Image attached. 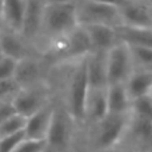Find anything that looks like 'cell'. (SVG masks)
Listing matches in <instances>:
<instances>
[{
	"label": "cell",
	"instance_id": "cell-29",
	"mask_svg": "<svg viewBox=\"0 0 152 152\" xmlns=\"http://www.w3.org/2000/svg\"><path fill=\"white\" fill-rule=\"evenodd\" d=\"M13 113H16V111L12 100H1L0 102V123L4 121L7 118L12 116Z\"/></svg>",
	"mask_w": 152,
	"mask_h": 152
},
{
	"label": "cell",
	"instance_id": "cell-3",
	"mask_svg": "<svg viewBox=\"0 0 152 152\" xmlns=\"http://www.w3.org/2000/svg\"><path fill=\"white\" fill-rule=\"evenodd\" d=\"M53 113L45 136L47 152H81V124L53 100Z\"/></svg>",
	"mask_w": 152,
	"mask_h": 152
},
{
	"label": "cell",
	"instance_id": "cell-16",
	"mask_svg": "<svg viewBox=\"0 0 152 152\" xmlns=\"http://www.w3.org/2000/svg\"><path fill=\"white\" fill-rule=\"evenodd\" d=\"M91 44V51H100L107 52L110 48L119 43L118 35L113 27L104 26V24H92V26H83Z\"/></svg>",
	"mask_w": 152,
	"mask_h": 152
},
{
	"label": "cell",
	"instance_id": "cell-18",
	"mask_svg": "<svg viewBox=\"0 0 152 152\" xmlns=\"http://www.w3.org/2000/svg\"><path fill=\"white\" fill-rule=\"evenodd\" d=\"M27 0H3L0 7V23L20 34Z\"/></svg>",
	"mask_w": 152,
	"mask_h": 152
},
{
	"label": "cell",
	"instance_id": "cell-15",
	"mask_svg": "<svg viewBox=\"0 0 152 152\" xmlns=\"http://www.w3.org/2000/svg\"><path fill=\"white\" fill-rule=\"evenodd\" d=\"M107 52L91 51L86 56L88 88H107Z\"/></svg>",
	"mask_w": 152,
	"mask_h": 152
},
{
	"label": "cell",
	"instance_id": "cell-32",
	"mask_svg": "<svg viewBox=\"0 0 152 152\" xmlns=\"http://www.w3.org/2000/svg\"><path fill=\"white\" fill-rule=\"evenodd\" d=\"M1 56H3V53H1V50H0V58H1Z\"/></svg>",
	"mask_w": 152,
	"mask_h": 152
},
{
	"label": "cell",
	"instance_id": "cell-2",
	"mask_svg": "<svg viewBox=\"0 0 152 152\" xmlns=\"http://www.w3.org/2000/svg\"><path fill=\"white\" fill-rule=\"evenodd\" d=\"M128 113H107L94 124L81 126V152H108L119 144L127 123Z\"/></svg>",
	"mask_w": 152,
	"mask_h": 152
},
{
	"label": "cell",
	"instance_id": "cell-20",
	"mask_svg": "<svg viewBox=\"0 0 152 152\" xmlns=\"http://www.w3.org/2000/svg\"><path fill=\"white\" fill-rule=\"evenodd\" d=\"M116 35L120 43L127 45H147L152 47V28L132 26H120L115 27Z\"/></svg>",
	"mask_w": 152,
	"mask_h": 152
},
{
	"label": "cell",
	"instance_id": "cell-4",
	"mask_svg": "<svg viewBox=\"0 0 152 152\" xmlns=\"http://www.w3.org/2000/svg\"><path fill=\"white\" fill-rule=\"evenodd\" d=\"M76 26L77 19L75 4H45L39 35L34 44L35 52L42 55L51 42L67 35Z\"/></svg>",
	"mask_w": 152,
	"mask_h": 152
},
{
	"label": "cell",
	"instance_id": "cell-23",
	"mask_svg": "<svg viewBox=\"0 0 152 152\" xmlns=\"http://www.w3.org/2000/svg\"><path fill=\"white\" fill-rule=\"evenodd\" d=\"M26 120L27 118L19 115V113H13L12 116L7 118L4 121H1L0 123V139L24 131Z\"/></svg>",
	"mask_w": 152,
	"mask_h": 152
},
{
	"label": "cell",
	"instance_id": "cell-24",
	"mask_svg": "<svg viewBox=\"0 0 152 152\" xmlns=\"http://www.w3.org/2000/svg\"><path fill=\"white\" fill-rule=\"evenodd\" d=\"M129 113L139 118L152 119V94L131 100Z\"/></svg>",
	"mask_w": 152,
	"mask_h": 152
},
{
	"label": "cell",
	"instance_id": "cell-12",
	"mask_svg": "<svg viewBox=\"0 0 152 152\" xmlns=\"http://www.w3.org/2000/svg\"><path fill=\"white\" fill-rule=\"evenodd\" d=\"M44 0H27L26 11H24L23 21H21L20 35L34 50V44L39 35L40 24H42ZM35 51V50H34Z\"/></svg>",
	"mask_w": 152,
	"mask_h": 152
},
{
	"label": "cell",
	"instance_id": "cell-28",
	"mask_svg": "<svg viewBox=\"0 0 152 152\" xmlns=\"http://www.w3.org/2000/svg\"><path fill=\"white\" fill-rule=\"evenodd\" d=\"M24 137H26L24 136V131L10 135V136L1 137L0 139V152H11Z\"/></svg>",
	"mask_w": 152,
	"mask_h": 152
},
{
	"label": "cell",
	"instance_id": "cell-22",
	"mask_svg": "<svg viewBox=\"0 0 152 152\" xmlns=\"http://www.w3.org/2000/svg\"><path fill=\"white\" fill-rule=\"evenodd\" d=\"M134 69L152 71V47L147 45H128Z\"/></svg>",
	"mask_w": 152,
	"mask_h": 152
},
{
	"label": "cell",
	"instance_id": "cell-31",
	"mask_svg": "<svg viewBox=\"0 0 152 152\" xmlns=\"http://www.w3.org/2000/svg\"><path fill=\"white\" fill-rule=\"evenodd\" d=\"M96 1H100V3H105V4H112V5H116V7H120L121 4L127 1V0H96Z\"/></svg>",
	"mask_w": 152,
	"mask_h": 152
},
{
	"label": "cell",
	"instance_id": "cell-17",
	"mask_svg": "<svg viewBox=\"0 0 152 152\" xmlns=\"http://www.w3.org/2000/svg\"><path fill=\"white\" fill-rule=\"evenodd\" d=\"M123 84L129 100L150 95L152 94V71L151 69H134Z\"/></svg>",
	"mask_w": 152,
	"mask_h": 152
},
{
	"label": "cell",
	"instance_id": "cell-26",
	"mask_svg": "<svg viewBox=\"0 0 152 152\" xmlns=\"http://www.w3.org/2000/svg\"><path fill=\"white\" fill-rule=\"evenodd\" d=\"M19 89L20 87L18 86L13 77L0 80V102L1 100H13Z\"/></svg>",
	"mask_w": 152,
	"mask_h": 152
},
{
	"label": "cell",
	"instance_id": "cell-9",
	"mask_svg": "<svg viewBox=\"0 0 152 152\" xmlns=\"http://www.w3.org/2000/svg\"><path fill=\"white\" fill-rule=\"evenodd\" d=\"M107 86L118 84L128 79L131 72L134 71L129 48L127 44L119 42L112 48L107 51Z\"/></svg>",
	"mask_w": 152,
	"mask_h": 152
},
{
	"label": "cell",
	"instance_id": "cell-7",
	"mask_svg": "<svg viewBox=\"0 0 152 152\" xmlns=\"http://www.w3.org/2000/svg\"><path fill=\"white\" fill-rule=\"evenodd\" d=\"M50 102H52V94L47 81L20 88L12 100L16 113L24 118L31 116Z\"/></svg>",
	"mask_w": 152,
	"mask_h": 152
},
{
	"label": "cell",
	"instance_id": "cell-25",
	"mask_svg": "<svg viewBox=\"0 0 152 152\" xmlns=\"http://www.w3.org/2000/svg\"><path fill=\"white\" fill-rule=\"evenodd\" d=\"M11 152H47V144L45 140L24 137Z\"/></svg>",
	"mask_w": 152,
	"mask_h": 152
},
{
	"label": "cell",
	"instance_id": "cell-11",
	"mask_svg": "<svg viewBox=\"0 0 152 152\" xmlns=\"http://www.w3.org/2000/svg\"><path fill=\"white\" fill-rule=\"evenodd\" d=\"M107 113V88H88L84 99L81 126L96 123Z\"/></svg>",
	"mask_w": 152,
	"mask_h": 152
},
{
	"label": "cell",
	"instance_id": "cell-19",
	"mask_svg": "<svg viewBox=\"0 0 152 152\" xmlns=\"http://www.w3.org/2000/svg\"><path fill=\"white\" fill-rule=\"evenodd\" d=\"M91 52V44L83 26L77 24L68 35H67V51L63 60L67 59L84 58Z\"/></svg>",
	"mask_w": 152,
	"mask_h": 152
},
{
	"label": "cell",
	"instance_id": "cell-13",
	"mask_svg": "<svg viewBox=\"0 0 152 152\" xmlns=\"http://www.w3.org/2000/svg\"><path fill=\"white\" fill-rule=\"evenodd\" d=\"M0 50L3 55L16 60L36 53L19 32L3 26L1 23H0Z\"/></svg>",
	"mask_w": 152,
	"mask_h": 152
},
{
	"label": "cell",
	"instance_id": "cell-5",
	"mask_svg": "<svg viewBox=\"0 0 152 152\" xmlns=\"http://www.w3.org/2000/svg\"><path fill=\"white\" fill-rule=\"evenodd\" d=\"M75 7L77 24L80 26L104 24L113 28L120 26L119 7L116 5L105 4L96 0H79Z\"/></svg>",
	"mask_w": 152,
	"mask_h": 152
},
{
	"label": "cell",
	"instance_id": "cell-8",
	"mask_svg": "<svg viewBox=\"0 0 152 152\" xmlns=\"http://www.w3.org/2000/svg\"><path fill=\"white\" fill-rule=\"evenodd\" d=\"M50 64L39 53H32L18 60L13 79L20 88L45 81Z\"/></svg>",
	"mask_w": 152,
	"mask_h": 152
},
{
	"label": "cell",
	"instance_id": "cell-1",
	"mask_svg": "<svg viewBox=\"0 0 152 152\" xmlns=\"http://www.w3.org/2000/svg\"><path fill=\"white\" fill-rule=\"evenodd\" d=\"M45 81L51 89L52 99L63 105L69 115L81 124L84 99L88 89L86 56L50 64Z\"/></svg>",
	"mask_w": 152,
	"mask_h": 152
},
{
	"label": "cell",
	"instance_id": "cell-30",
	"mask_svg": "<svg viewBox=\"0 0 152 152\" xmlns=\"http://www.w3.org/2000/svg\"><path fill=\"white\" fill-rule=\"evenodd\" d=\"M79 0H44L45 4H76Z\"/></svg>",
	"mask_w": 152,
	"mask_h": 152
},
{
	"label": "cell",
	"instance_id": "cell-27",
	"mask_svg": "<svg viewBox=\"0 0 152 152\" xmlns=\"http://www.w3.org/2000/svg\"><path fill=\"white\" fill-rule=\"evenodd\" d=\"M16 64H18L16 59H12V58H10V56L3 55L1 58H0V80L13 77Z\"/></svg>",
	"mask_w": 152,
	"mask_h": 152
},
{
	"label": "cell",
	"instance_id": "cell-33",
	"mask_svg": "<svg viewBox=\"0 0 152 152\" xmlns=\"http://www.w3.org/2000/svg\"><path fill=\"white\" fill-rule=\"evenodd\" d=\"M1 1H3V0H0V7H1Z\"/></svg>",
	"mask_w": 152,
	"mask_h": 152
},
{
	"label": "cell",
	"instance_id": "cell-6",
	"mask_svg": "<svg viewBox=\"0 0 152 152\" xmlns=\"http://www.w3.org/2000/svg\"><path fill=\"white\" fill-rule=\"evenodd\" d=\"M152 119L139 118L129 113L126 131L118 145L135 152H151Z\"/></svg>",
	"mask_w": 152,
	"mask_h": 152
},
{
	"label": "cell",
	"instance_id": "cell-10",
	"mask_svg": "<svg viewBox=\"0 0 152 152\" xmlns=\"http://www.w3.org/2000/svg\"><path fill=\"white\" fill-rule=\"evenodd\" d=\"M119 18L123 26L152 28V1L127 0L119 7Z\"/></svg>",
	"mask_w": 152,
	"mask_h": 152
},
{
	"label": "cell",
	"instance_id": "cell-21",
	"mask_svg": "<svg viewBox=\"0 0 152 152\" xmlns=\"http://www.w3.org/2000/svg\"><path fill=\"white\" fill-rule=\"evenodd\" d=\"M129 100L124 84H110L107 86V110L108 113H128Z\"/></svg>",
	"mask_w": 152,
	"mask_h": 152
},
{
	"label": "cell",
	"instance_id": "cell-14",
	"mask_svg": "<svg viewBox=\"0 0 152 152\" xmlns=\"http://www.w3.org/2000/svg\"><path fill=\"white\" fill-rule=\"evenodd\" d=\"M53 99L47 105L40 108L31 116H28L24 126V136L28 139H36V140H45L48 128L51 124L53 113Z\"/></svg>",
	"mask_w": 152,
	"mask_h": 152
}]
</instances>
